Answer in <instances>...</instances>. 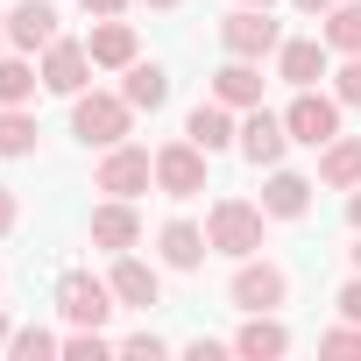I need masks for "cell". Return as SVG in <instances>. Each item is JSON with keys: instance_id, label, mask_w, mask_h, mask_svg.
I'll return each mask as SVG.
<instances>
[{"instance_id": "obj_1", "label": "cell", "mask_w": 361, "mask_h": 361, "mask_svg": "<svg viewBox=\"0 0 361 361\" xmlns=\"http://www.w3.org/2000/svg\"><path fill=\"white\" fill-rule=\"evenodd\" d=\"M262 234H269L262 199H213V213H206V241H213V255H227V262L262 255Z\"/></svg>"}, {"instance_id": "obj_2", "label": "cell", "mask_w": 361, "mask_h": 361, "mask_svg": "<svg viewBox=\"0 0 361 361\" xmlns=\"http://www.w3.org/2000/svg\"><path fill=\"white\" fill-rule=\"evenodd\" d=\"M71 135H78L85 149L128 142V135H135V106L121 99V85H114V92H78V99H71Z\"/></svg>"}, {"instance_id": "obj_3", "label": "cell", "mask_w": 361, "mask_h": 361, "mask_svg": "<svg viewBox=\"0 0 361 361\" xmlns=\"http://www.w3.org/2000/svg\"><path fill=\"white\" fill-rule=\"evenodd\" d=\"M283 298H290V269L283 262H269V255H241L234 262V276H227V305L234 312H283Z\"/></svg>"}, {"instance_id": "obj_4", "label": "cell", "mask_w": 361, "mask_h": 361, "mask_svg": "<svg viewBox=\"0 0 361 361\" xmlns=\"http://www.w3.org/2000/svg\"><path fill=\"white\" fill-rule=\"evenodd\" d=\"M92 185H99L106 199H142V192L156 185V149H142V142H114V149H99Z\"/></svg>"}, {"instance_id": "obj_5", "label": "cell", "mask_w": 361, "mask_h": 361, "mask_svg": "<svg viewBox=\"0 0 361 361\" xmlns=\"http://www.w3.org/2000/svg\"><path fill=\"white\" fill-rule=\"evenodd\" d=\"M340 92H319V85H298L290 92V106H283V128H290V142H305V149H326L333 135H340Z\"/></svg>"}, {"instance_id": "obj_6", "label": "cell", "mask_w": 361, "mask_h": 361, "mask_svg": "<svg viewBox=\"0 0 361 361\" xmlns=\"http://www.w3.org/2000/svg\"><path fill=\"white\" fill-rule=\"evenodd\" d=\"M206 163H213V156H206L192 135L163 142V149H156V192H163V199H199V192H206Z\"/></svg>"}, {"instance_id": "obj_7", "label": "cell", "mask_w": 361, "mask_h": 361, "mask_svg": "<svg viewBox=\"0 0 361 361\" xmlns=\"http://www.w3.org/2000/svg\"><path fill=\"white\" fill-rule=\"evenodd\" d=\"M220 50H227V57H255V64H262V57H276V50H283V22H276L269 8H234V15L220 22Z\"/></svg>"}, {"instance_id": "obj_8", "label": "cell", "mask_w": 361, "mask_h": 361, "mask_svg": "<svg viewBox=\"0 0 361 361\" xmlns=\"http://www.w3.org/2000/svg\"><path fill=\"white\" fill-rule=\"evenodd\" d=\"M114 305H121V298H114L106 276H92V269H64V276H57V312H64L71 326H106Z\"/></svg>"}, {"instance_id": "obj_9", "label": "cell", "mask_w": 361, "mask_h": 361, "mask_svg": "<svg viewBox=\"0 0 361 361\" xmlns=\"http://www.w3.org/2000/svg\"><path fill=\"white\" fill-rule=\"evenodd\" d=\"M92 50L85 43H71V36H57L50 50H43V92H64V99H78L85 85H92Z\"/></svg>"}, {"instance_id": "obj_10", "label": "cell", "mask_w": 361, "mask_h": 361, "mask_svg": "<svg viewBox=\"0 0 361 361\" xmlns=\"http://www.w3.org/2000/svg\"><path fill=\"white\" fill-rule=\"evenodd\" d=\"M255 170H276L283 163V149H290V128H283V114H269V106H248L241 114V142H234Z\"/></svg>"}, {"instance_id": "obj_11", "label": "cell", "mask_w": 361, "mask_h": 361, "mask_svg": "<svg viewBox=\"0 0 361 361\" xmlns=\"http://www.w3.org/2000/svg\"><path fill=\"white\" fill-rule=\"evenodd\" d=\"M106 283H114V298H121L128 312H156V305H163V269H156V262H142L135 248H128V255H114Z\"/></svg>"}, {"instance_id": "obj_12", "label": "cell", "mask_w": 361, "mask_h": 361, "mask_svg": "<svg viewBox=\"0 0 361 361\" xmlns=\"http://www.w3.org/2000/svg\"><path fill=\"white\" fill-rule=\"evenodd\" d=\"M57 0H15V8H8V50H50L57 43Z\"/></svg>"}, {"instance_id": "obj_13", "label": "cell", "mask_w": 361, "mask_h": 361, "mask_svg": "<svg viewBox=\"0 0 361 361\" xmlns=\"http://www.w3.org/2000/svg\"><path fill=\"white\" fill-rule=\"evenodd\" d=\"M333 71V50H326V36H283V50H276V78L298 92V85H319Z\"/></svg>"}, {"instance_id": "obj_14", "label": "cell", "mask_w": 361, "mask_h": 361, "mask_svg": "<svg viewBox=\"0 0 361 361\" xmlns=\"http://www.w3.org/2000/svg\"><path fill=\"white\" fill-rule=\"evenodd\" d=\"M135 241H142V213H135V199H99V206H92V248L128 255Z\"/></svg>"}, {"instance_id": "obj_15", "label": "cell", "mask_w": 361, "mask_h": 361, "mask_svg": "<svg viewBox=\"0 0 361 361\" xmlns=\"http://www.w3.org/2000/svg\"><path fill=\"white\" fill-rule=\"evenodd\" d=\"M85 50H92V64H99V71H128V64L142 57V36H135V22H121V15H106V22H92V36H85Z\"/></svg>"}, {"instance_id": "obj_16", "label": "cell", "mask_w": 361, "mask_h": 361, "mask_svg": "<svg viewBox=\"0 0 361 361\" xmlns=\"http://www.w3.org/2000/svg\"><path fill=\"white\" fill-rule=\"evenodd\" d=\"M262 85H269V78H262V64H255V57H227V64L213 71V99H220V106H234V114L262 106Z\"/></svg>"}, {"instance_id": "obj_17", "label": "cell", "mask_w": 361, "mask_h": 361, "mask_svg": "<svg viewBox=\"0 0 361 361\" xmlns=\"http://www.w3.org/2000/svg\"><path fill=\"white\" fill-rule=\"evenodd\" d=\"M312 192H319L312 177H298V170L276 163V170L262 177V213H269V220H305V213H312Z\"/></svg>"}, {"instance_id": "obj_18", "label": "cell", "mask_w": 361, "mask_h": 361, "mask_svg": "<svg viewBox=\"0 0 361 361\" xmlns=\"http://www.w3.org/2000/svg\"><path fill=\"white\" fill-rule=\"evenodd\" d=\"M156 255H163V269H199L213 255V241H206L199 220H163L156 227Z\"/></svg>"}, {"instance_id": "obj_19", "label": "cell", "mask_w": 361, "mask_h": 361, "mask_svg": "<svg viewBox=\"0 0 361 361\" xmlns=\"http://www.w3.org/2000/svg\"><path fill=\"white\" fill-rule=\"evenodd\" d=\"M185 135H192L206 156H220V149H234V142H241V121H234V106H220V99H199V106L185 114Z\"/></svg>"}, {"instance_id": "obj_20", "label": "cell", "mask_w": 361, "mask_h": 361, "mask_svg": "<svg viewBox=\"0 0 361 361\" xmlns=\"http://www.w3.org/2000/svg\"><path fill=\"white\" fill-rule=\"evenodd\" d=\"M234 354H248V361H276V354H290V326H283L276 312H241Z\"/></svg>"}, {"instance_id": "obj_21", "label": "cell", "mask_w": 361, "mask_h": 361, "mask_svg": "<svg viewBox=\"0 0 361 361\" xmlns=\"http://www.w3.org/2000/svg\"><path fill=\"white\" fill-rule=\"evenodd\" d=\"M319 185H326V192H354V185H361V135L340 128V135L319 149Z\"/></svg>"}, {"instance_id": "obj_22", "label": "cell", "mask_w": 361, "mask_h": 361, "mask_svg": "<svg viewBox=\"0 0 361 361\" xmlns=\"http://www.w3.org/2000/svg\"><path fill=\"white\" fill-rule=\"evenodd\" d=\"M121 99H128L135 114H163V106H170V71H163V64H142V57H135V64L121 71Z\"/></svg>"}, {"instance_id": "obj_23", "label": "cell", "mask_w": 361, "mask_h": 361, "mask_svg": "<svg viewBox=\"0 0 361 361\" xmlns=\"http://www.w3.org/2000/svg\"><path fill=\"white\" fill-rule=\"evenodd\" d=\"M43 85V64L29 50H0V106H29Z\"/></svg>"}, {"instance_id": "obj_24", "label": "cell", "mask_w": 361, "mask_h": 361, "mask_svg": "<svg viewBox=\"0 0 361 361\" xmlns=\"http://www.w3.org/2000/svg\"><path fill=\"white\" fill-rule=\"evenodd\" d=\"M319 36L333 57H361V0H340V8L319 15Z\"/></svg>"}, {"instance_id": "obj_25", "label": "cell", "mask_w": 361, "mask_h": 361, "mask_svg": "<svg viewBox=\"0 0 361 361\" xmlns=\"http://www.w3.org/2000/svg\"><path fill=\"white\" fill-rule=\"evenodd\" d=\"M36 114L29 106H0V156H8V163H22V156H36Z\"/></svg>"}, {"instance_id": "obj_26", "label": "cell", "mask_w": 361, "mask_h": 361, "mask_svg": "<svg viewBox=\"0 0 361 361\" xmlns=\"http://www.w3.org/2000/svg\"><path fill=\"white\" fill-rule=\"evenodd\" d=\"M8 354H15V361H50V354H64V340H57L50 326H15Z\"/></svg>"}, {"instance_id": "obj_27", "label": "cell", "mask_w": 361, "mask_h": 361, "mask_svg": "<svg viewBox=\"0 0 361 361\" xmlns=\"http://www.w3.org/2000/svg\"><path fill=\"white\" fill-rule=\"evenodd\" d=\"M114 347H121V340H106L99 326H71V333H64V354H71V361H99V354H114Z\"/></svg>"}, {"instance_id": "obj_28", "label": "cell", "mask_w": 361, "mask_h": 361, "mask_svg": "<svg viewBox=\"0 0 361 361\" xmlns=\"http://www.w3.org/2000/svg\"><path fill=\"white\" fill-rule=\"evenodd\" d=\"M333 92H340V106H361V57H340V71H333Z\"/></svg>"}, {"instance_id": "obj_29", "label": "cell", "mask_w": 361, "mask_h": 361, "mask_svg": "<svg viewBox=\"0 0 361 361\" xmlns=\"http://www.w3.org/2000/svg\"><path fill=\"white\" fill-rule=\"evenodd\" d=\"M319 347H326V354H361V326H354V319H340L333 333H319Z\"/></svg>"}, {"instance_id": "obj_30", "label": "cell", "mask_w": 361, "mask_h": 361, "mask_svg": "<svg viewBox=\"0 0 361 361\" xmlns=\"http://www.w3.org/2000/svg\"><path fill=\"white\" fill-rule=\"evenodd\" d=\"M333 312H340V319H354V326H361V269H347V283H340V290H333Z\"/></svg>"}, {"instance_id": "obj_31", "label": "cell", "mask_w": 361, "mask_h": 361, "mask_svg": "<svg viewBox=\"0 0 361 361\" xmlns=\"http://www.w3.org/2000/svg\"><path fill=\"white\" fill-rule=\"evenodd\" d=\"M121 354H149V361H156V354H170V340L142 326V333H128V340H121Z\"/></svg>"}, {"instance_id": "obj_32", "label": "cell", "mask_w": 361, "mask_h": 361, "mask_svg": "<svg viewBox=\"0 0 361 361\" xmlns=\"http://www.w3.org/2000/svg\"><path fill=\"white\" fill-rule=\"evenodd\" d=\"M15 220H22V206H15V185H0V241L15 234Z\"/></svg>"}, {"instance_id": "obj_33", "label": "cell", "mask_w": 361, "mask_h": 361, "mask_svg": "<svg viewBox=\"0 0 361 361\" xmlns=\"http://www.w3.org/2000/svg\"><path fill=\"white\" fill-rule=\"evenodd\" d=\"M185 354H192V361H220V354H234V340H192Z\"/></svg>"}, {"instance_id": "obj_34", "label": "cell", "mask_w": 361, "mask_h": 361, "mask_svg": "<svg viewBox=\"0 0 361 361\" xmlns=\"http://www.w3.org/2000/svg\"><path fill=\"white\" fill-rule=\"evenodd\" d=\"M78 8H85L92 22H106V15H128V0H78Z\"/></svg>"}, {"instance_id": "obj_35", "label": "cell", "mask_w": 361, "mask_h": 361, "mask_svg": "<svg viewBox=\"0 0 361 361\" xmlns=\"http://www.w3.org/2000/svg\"><path fill=\"white\" fill-rule=\"evenodd\" d=\"M347 227H354V234H361V185H354V192H347Z\"/></svg>"}, {"instance_id": "obj_36", "label": "cell", "mask_w": 361, "mask_h": 361, "mask_svg": "<svg viewBox=\"0 0 361 361\" xmlns=\"http://www.w3.org/2000/svg\"><path fill=\"white\" fill-rule=\"evenodd\" d=\"M298 15H326V8H340V0H290Z\"/></svg>"}, {"instance_id": "obj_37", "label": "cell", "mask_w": 361, "mask_h": 361, "mask_svg": "<svg viewBox=\"0 0 361 361\" xmlns=\"http://www.w3.org/2000/svg\"><path fill=\"white\" fill-rule=\"evenodd\" d=\"M8 340H15V319H8V305H0V354H8Z\"/></svg>"}, {"instance_id": "obj_38", "label": "cell", "mask_w": 361, "mask_h": 361, "mask_svg": "<svg viewBox=\"0 0 361 361\" xmlns=\"http://www.w3.org/2000/svg\"><path fill=\"white\" fill-rule=\"evenodd\" d=\"M347 269H361V234H354V248H347Z\"/></svg>"}, {"instance_id": "obj_39", "label": "cell", "mask_w": 361, "mask_h": 361, "mask_svg": "<svg viewBox=\"0 0 361 361\" xmlns=\"http://www.w3.org/2000/svg\"><path fill=\"white\" fill-rule=\"evenodd\" d=\"M142 8H185V0H142Z\"/></svg>"}, {"instance_id": "obj_40", "label": "cell", "mask_w": 361, "mask_h": 361, "mask_svg": "<svg viewBox=\"0 0 361 361\" xmlns=\"http://www.w3.org/2000/svg\"><path fill=\"white\" fill-rule=\"evenodd\" d=\"M234 8H276V0H234Z\"/></svg>"}, {"instance_id": "obj_41", "label": "cell", "mask_w": 361, "mask_h": 361, "mask_svg": "<svg viewBox=\"0 0 361 361\" xmlns=\"http://www.w3.org/2000/svg\"><path fill=\"white\" fill-rule=\"evenodd\" d=\"M0 50H8V15H0Z\"/></svg>"}]
</instances>
